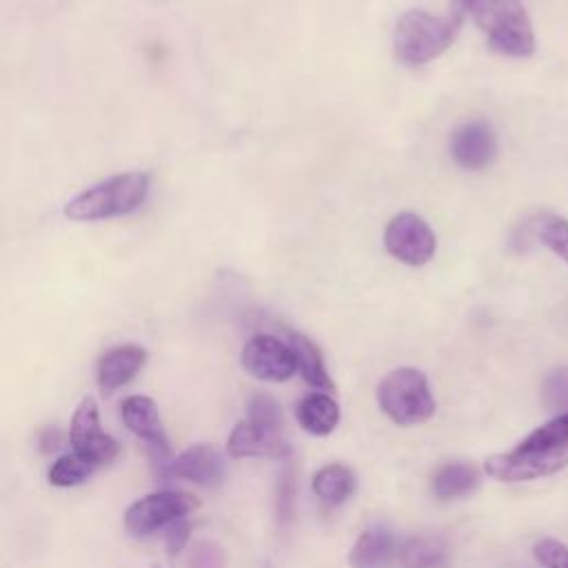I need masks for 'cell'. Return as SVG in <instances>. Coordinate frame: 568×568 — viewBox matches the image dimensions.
Returning a JSON list of instances; mask_svg holds the SVG:
<instances>
[{
	"label": "cell",
	"instance_id": "obj_19",
	"mask_svg": "<svg viewBox=\"0 0 568 568\" xmlns=\"http://www.w3.org/2000/svg\"><path fill=\"white\" fill-rule=\"evenodd\" d=\"M313 493L331 506L346 501L355 490V475L344 464H326L313 475Z\"/></svg>",
	"mask_w": 568,
	"mask_h": 568
},
{
	"label": "cell",
	"instance_id": "obj_12",
	"mask_svg": "<svg viewBox=\"0 0 568 568\" xmlns=\"http://www.w3.org/2000/svg\"><path fill=\"white\" fill-rule=\"evenodd\" d=\"M226 453L231 457H273L288 459L293 448L282 437V430L251 422L248 417L235 424L226 439Z\"/></svg>",
	"mask_w": 568,
	"mask_h": 568
},
{
	"label": "cell",
	"instance_id": "obj_7",
	"mask_svg": "<svg viewBox=\"0 0 568 568\" xmlns=\"http://www.w3.org/2000/svg\"><path fill=\"white\" fill-rule=\"evenodd\" d=\"M566 466L568 446L546 450H526L517 446L510 453H497L484 462V470L497 481H530L552 475Z\"/></svg>",
	"mask_w": 568,
	"mask_h": 568
},
{
	"label": "cell",
	"instance_id": "obj_5",
	"mask_svg": "<svg viewBox=\"0 0 568 568\" xmlns=\"http://www.w3.org/2000/svg\"><path fill=\"white\" fill-rule=\"evenodd\" d=\"M122 422L135 437L144 442L155 477L160 481H169V464L173 455L162 428L158 404L146 395H131L122 402Z\"/></svg>",
	"mask_w": 568,
	"mask_h": 568
},
{
	"label": "cell",
	"instance_id": "obj_28",
	"mask_svg": "<svg viewBox=\"0 0 568 568\" xmlns=\"http://www.w3.org/2000/svg\"><path fill=\"white\" fill-rule=\"evenodd\" d=\"M189 568H224V550L213 541H200L191 550Z\"/></svg>",
	"mask_w": 568,
	"mask_h": 568
},
{
	"label": "cell",
	"instance_id": "obj_21",
	"mask_svg": "<svg viewBox=\"0 0 568 568\" xmlns=\"http://www.w3.org/2000/svg\"><path fill=\"white\" fill-rule=\"evenodd\" d=\"M532 235L568 264V220L555 213H541L532 222Z\"/></svg>",
	"mask_w": 568,
	"mask_h": 568
},
{
	"label": "cell",
	"instance_id": "obj_15",
	"mask_svg": "<svg viewBox=\"0 0 568 568\" xmlns=\"http://www.w3.org/2000/svg\"><path fill=\"white\" fill-rule=\"evenodd\" d=\"M295 419L302 430L324 437L335 430L339 422V406L328 393H311L297 402Z\"/></svg>",
	"mask_w": 568,
	"mask_h": 568
},
{
	"label": "cell",
	"instance_id": "obj_11",
	"mask_svg": "<svg viewBox=\"0 0 568 568\" xmlns=\"http://www.w3.org/2000/svg\"><path fill=\"white\" fill-rule=\"evenodd\" d=\"M497 135L486 120H470L450 135V158L464 171L488 169L497 158Z\"/></svg>",
	"mask_w": 568,
	"mask_h": 568
},
{
	"label": "cell",
	"instance_id": "obj_8",
	"mask_svg": "<svg viewBox=\"0 0 568 568\" xmlns=\"http://www.w3.org/2000/svg\"><path fill=\"white\" fill-rule=\"evenodd\" d=\"M384 248L397 262L408 266H424L437 251L433 229L417 213L404 211L390 217L384 229Z\"/></svg>",
	"mask_w": 568,
	"mask_h": 568
},
{
	"label": "cell",
	"instance_id": "obj_9",
	"mask_svg": "<svg viewBox=\"0 0 568 568\" xmlns=\"http://www.w3.org/2000/svg\"><path fill=\"white\" fill-rule=\"evenodd\" d=\"M69 442L73 446V453L91 462L95 468L113 462L120 453V444L102 430L98 404L89 395L78 404L71 417Z\"/></svg>",
	"mask_w": 568,
	"mask_h": 568
},
{
	"label": "cell",
	"instance_id": "obj_14",
	"mask_svg": "<svg viewBox=\"0 0 568 568\" xmlns=\"http://www.w3.org/2000/svg\"><path fill=\"white\" fill-rule=\"evenodd\" d=\"M146 362V351L138 344H122L106 351L98 362V384L104 395L129 384Z\"/></svg>",
	"mask_w": 568,
	"mask_h": 568
},
{
	"label": "cell",
	"instance_id": "obj_26",
	"mask_svg": "<svg viewBox=\"0 0 568 568\" xmlns=\"http://www.w3.org/2000/svg\"><path fill=\"white\" fill-rule=\"evenodd\" d=\"M293 499H295V475L293 470H284L275 488V510H277L280 524H286L293 517Z\"/></svg>",
	"mask_w": 568,
	"mask_h": 568
},
{
	"label": "cell",
	"instance_id": "obj_23",
	"mask_svg": "<svg viewBox=\"0 0 568 568\" xmlns=\"http://www.w3.org/2000/svg\"><path fill=\"white\" fill-rule=\"evenodd\" d=\"M568 446V413L557 415L555 419L546 422L544 426L535 428L519 448L526 450H546V448H561Z\"/></svg>",
	"mask_w": 568,
	"mask_h": 568
},
{
	"label": "cell",
	"instance_id": "obj_29",
	"mask_svg": "<svg viewBox=\"0 0 568 568\" xmlns=\"http://www.w3.org/2000/svg\"><path fill=\"white\" fill-rule=\"evenodd\" d=\"M191 521L184 517V519H178L173 524L166 526V550L171 555H178L180 550H184L189 537H191Z\"/></svg>",
	"mask_w": 568,
	"mask_h": 568
},
{
	"label": "cell",
	"instance_id": "obj_22",
	"mask_svg": "<svg viewBox=\"0 0 568 568\" xmlns=\"http://www.w3.org/2000/svg\"><path fill=\"white\" fill-rule=\"evenodd\" d=\"M95 470V466L87 459H82L75 453H67L60 455L53 466L49 468V481L58 488H69V486H78L84 479L91 477V473Z\"/></svg>",
	"mask_w": 568,
	"mask_h": 568
},
{
	"label": "cell",
	"instance_id": "obj_13",
	"mask_svg": "<svg viewBox=\"0 0 568 568\" xmlns=\"http://www.w3.org/2000/svg\"><path fill=\"white\" fill-rule=\"evenodd\" d=\"M226 475V462L222 453L211 444H193L182 450L169 464V481L171 479H186L197 486H217Z\"/></svg>",
	"mask_w": 568,
	"mask_h": 568
},
{
	"label": "cell",
	"instance_id": "obj_20",
	"mask_svg": "<svg viewBox=\"0 0 568 568\" xmlns=\"http://www.w3.org/2000/svg\"><path fill=\"white\" fill-rule=\"evenodd\" d=\"M477 484H479V473L470 464L455 462L437 468V473L433 475L430 488L435 497L450 499V497L468 495L470 490L477 488Z\"/></svg>",
	"mask_w": 568,
	"mask_h": 568
},
{
	"label": "cell",
	"instance_id": "obj_18",
	"mask_svg": "<svg viewBox=\"0 0 568 568\" xmlns=\"http://www.w3.org/2000/svg\"><path fill=\"white\" fill-rule=\"evenodd\" d=\"M402 568H444L448 564V546L435 535H413L399 546Z\"/></svg>",
	"mask_w": 568,
	"mask_h": 568
},
{
	"label": "cell",
	"instance_id": "obj_1",
	"mask_svg": "<svg viewBox=\"0 0 568 568\" xmlns=\"http://www.w3.org/2000/svg\"><path fill=\"white\" fill-rule=\"evenodd\" d=\"M453 7L470 13L479 31L486 33L490 49L510 58L535 53V31L530 16L519 0H453Z\"/></svg>",
	"mask_w": 568,
	"mask_h": 568
},
{
	"label": "cell",
	"instance_id": "obj_25",
	"mask_svg": "<svg viewBox=\"0 0 568 568\" xmlns=\"http://www.w3.org/2000/svg\"><path fill=\"white\" fill-rule=\"evenodd\" d=\"M532 555L537 564L544 568H568V546L552 537H544L535 541Z\"/></svg>",
	"mask_w": 568,
	"mask_h": 568
},
{
	"label": "cell",
	"instance_id": "obj_31",
	"mask_svg": "<svg viewBox=\"0 0 568 568\" xmlns=\"http://www.w3.org/2000/svg\"><path fill=\"white\" fill-rule=\"evenodd\" d=\"M151 568H160V566H151Z\"/></svg>",
	"mask_w": 568,
	"mask_h": 568
},
{
	"label": "cell",
	"instance_id": "obj_24",
	"mask_svg": "<svg viewBox=\"0 0 568 568\" xmlns=\"http://www.w3.org/2000/svg\"><path fill=\"white\" fill-rule=\"evenodd\" d=\"M246 408H248V419H251V422H257V424H262V426L282 430L284 417H282L280 404H277L271 395H264V393L251 395Z\"/></svg>",
	"mask_w": 568,
	"mask_h": 568
},
{
	"label": "cell",
	"instance_id": "obj_4",
	"mask_svg": "<svg viewBox=\"0 0 568 568\" xmlns=\"http://www.w3.org/2000/svg\"><path fill=\"white\" fill-rule=\"evenodd\" d=\"M375 395L382 413L397 426H415L435 415V399L430 395L428 379L413 366L390 371L377 384Z\"/></svg>",
	"mask_w": 568,
	"mask_h": 568
},
{
	"label": "cell",
	"instance_id": "obj_6",
	"mask_svg": "<svg viewBox=\"0 0 568 568\" xmlns=\"http://www.w3.org/2000/svg\"><path fill=\"white\" fill-rule=\"evenodd\" d=\"M200 501L182 490H155L133 501L124 513V526L131 535L144 537L191 515Z\"/></svg>",
	"mask_w": 568,
	"mask_h": 568
},
{
	"label": "cell",
	"instance_id": "obj_16",
	"mask_svg": "<svg viewBox=\"0 0 568 568\" xmlns=\"http://www.w3.org/2000/svg\"><path fill=\"white\" fill-rule=\"evenodd\" d=\"M395 557V537L388 530H364L348 552L351 568H388Z\"/></svg>",
	"mask_w": 568,
	"mask_h": 568
},
{
	"label": "cell",
	"instance_id": "obj_17",
	"mask_svg": "<svg viewBox=\"0 0 568 568\" xmlns=\"http://www.w3.org/2000/svg\"><path fill=\"white\" fill-rule=\"evenodd\" d=\"M288 346L293 348L297 371L302 373L306 384H311L317 390H328V393L335 390V384L324 366L322 351L317 348L315 342H311L308 337H304L300 333H288Z\"/></svg>",
	"mask_w": 568,
	"mask_h": 568
},
{
	"label": "cell",
	"instance_id": "obj_2",
	"mask_svg": "<svg viewBox=\"0 0 568 568\" xmlns=\"http://www.w3.org/2000/svg\"><path fill=\"white\" fill-rule=\"evenodd\" d=\"M464 11L450 9L448 16H433L424 9L406 11L393 31V49L399 62L419 67L442 55L457 38Z\"/></svg>",
	"mask_w": 568,
	"mask_h": 568
},
{
	"label": "cell",
	"instance_id": "obj_3",
	"mask_svg": "<svg viewBox=\"0 0 568 568\" xmlns=\"http://www.w3.org/2000/svg\"><path fill=\"white\" fill-rule=\"evenodd\" d=\"M151 189V178L142 171L118 173L102 180L64 204V217L71 222H98L138 211Z\"/></svg>",
	"mask_w": 568,
	"mask_h": 568
},
{
	"label": "cell",
	"instance_id": "obj_27",
	"mask_svg": "<svg viewBox=\"0 0 568 568\" xmlns=\"http://www.w3.org/2000/svg\"><path fill=\"white\" fill-rule=\"evenodd\" d=\"M544 402L548 408H568V368H559L546 379Z\"/></svg>",
	"mask_w": 568,
	"mask_h": 568
},
{
	"label": "cell",
	"instance_id": "obj_10",
	"mask_svg": "<svg viewBox=\"0 0 568 568\" xmlns=\"http://www.w3.org/2000/svg\"><path fill=\"white\" fill-rule=\"evenodd\" d=\"M240 362L251 377L262 382H286L297 371V362L288 342H282L268 333L253 335L244 344Z\"/></svg>",
	"mask_w": 568,
	"mask_h": 568
},
{
	"label": "cell",
	"instance_id": "obj_30",
	"mask_svg": "<svg viewBox=\"0 0 568 568\" xmlns=\"http://www.w3.org/2000/svg\"><path fill=\"white\" fill-rule=\"evenodd\" d=\"M38 442H40V450L42 453H55V450H60L64 437H62V433L55 426H49V428L40 430Z\"/></svg>",
	"mask_w": 568,
	"mask_h": 568
}]
</instances>
